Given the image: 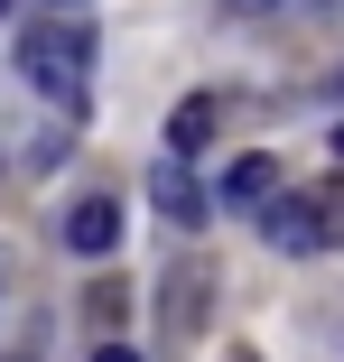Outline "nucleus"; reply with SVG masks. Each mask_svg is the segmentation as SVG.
I'll list each match as a JSON object with an SVG mask.
<instances>
[{
    "instance_id": "nucleus-1",
    "label": "nucleus",
    "mask_w": 344,
    "mask_h": 362,
    "mask_svg": "<svg viewBox=\"0 0 344 362\" xmlns=\"http://www.w3.org/2000/svg\"><path fill=\"white\" fill-rule=\"evenodd\" d=\"M19 75H28L56 112H84V84H93V28H84V19H28V28H19Z\"/></svg>"
},
{
    "instance_id": "nucleus-7",
    "label": "nucleus",
    "mask_w": 344,
    "mask_h": 362,
    "mask_svg": "<svg viewBox=\"0 0 344 362\" xmlns=\"http://www.w3.org/2000/svg\"><path fill=\"white\" fill-rule=\"evenodd\" d=\"M260 233H270V251H289V260H298V251H326V242H316V204H307V195H280V204L260 214Z\"/></svg>"
},
{
    "instance_id": "nucleus-9",
    "label": "nucleus",
    "mask_w": 344,
    "mask_h": 362,
    "mask_svg": "<svg viewBox=\"0 0 344 362\" xmlns=\"http://www.w3.org/2000/svg\"><path fill=\"white\" fill-rule=\"evenodd\" d=\"M242 19H289V10H307V0H233Z\"/></svg>"
},
{
    "instance_id": "nucleus-10",
    "label": "nucleus",
    "mask_w": 344,
    "mask_h": 362,
    "mask_svg": "<svg viewBox=\"0 0 344 362\" xmlns=\"http://www.w3.org/2000/svg\"><path fill=\"white\" fill-rule=\"evenodd\" d=\"M93 362H140V353H130V344H103V353H93Z\"/></svg>"
},
{
    "instance_id": "nucleus-6",
    "label": "nucleus",
    "mask_w": 344,
    "mask_h": 362,
    "mask_svg": "<svg viewBox=\"0 0 344 362\" xmlns=\"http://www.w3.org/2000/svg\"><path fill=\"white\" fill-rule=\"evenodd\" d=\"M224 204H280V158L270 149H242V158H224Z\"/></svg>"
},
{
    "instance_id": "nucleus-3",
    "label": "nucleus",
    "mask_w": 344,
    "mask_h": 362,
    "mask_svg": "<svg viewBox=\"0 0 344 362\" xmlns=\"http://www.w3.org/2000/svg\"><path fill=\"white\" fill-rule=\"evenodd\" d=\"M65 251L75 260H112L121 251V204L112 195H75L65 204Z\"/></svg>"
},
{
    "instance_id": "nucleus-12",
    "label": "nucleus",
    "mask_w": 344,
    "mask_h": 362,
    "mask_svg": "<svg viewBox=\"0 0 344 362\" xmlns=\"http://www.w3.org/2000/svg\"><path fill=\"white\" fill-rule=\"evenodd\" d=\"M335 158H344V121H335Z\"/></svg>"
},
{
    "instance_id": "nucleus-13",
    "label": "nucleus",
    "mask_w": 344,
    "mask_h": 362,
    "mask_svg": "<svg viewBox=\"0 0 344 362\" xmlns=\"http://www.w3.org/2000/svg\"><path fill=\"white\" fill-rule=\"evenodd\" d=\"M0 19H10V0H0Z\"/></svg>"
},
{
    "instance_id": "nucleus-5",
    "label": "nucleus",
    "mask_w": 344,
    "mask_h": 362,
    "mask_svg": "<svg viewBox=\"0 0 344 362\" xmlns=\"http://www.w3.org/2000/svg\"><path fill=\"white\" fill-rule=\"evenodd\" d=\"M214 139H224V93H186V103L168 112V149H177V158L214 149Z\"/></svg>"
},
{
    "instance_id": "nucleus-11",
    "label": "nucleus",
    "mask_w": 344,
    "mask_h": 362,
    "mask_svg": "<svg viewBox=\"0 0 344 362\" xmlns=\"http://www.w3.org/2000/svg\"><path fill=\"white\" fill-rule=\"evenodd\" d=\"M224 362H260V353H242V344H233V353H224Z\"/></svg>"
},
{
    "instance_id": "nucleus-8",
    "label": "nucleus",
    "mask_w": 344,
    "mask_h": 362,
    "mask_svg": "<svg viewBox=\"0 0 344 362\" xmlns=\"http://www.w3.org/2000/svg\"><path fill=\"white\" fill-rule=\"evenodd\" d=\"M307 204H316V242H326V251H344V168H335V177H316V186H307Z\"/></svg>"
},
{
    "instance_id": "nucleus-4",
    "label": "nucleus",
    "mask_w": 344,
    "mask_h": 362,
    "mask_svg": "<svg viewBox=\"0 0 344 362\" xmlns=\"http://www.w3.org/2000/svg\"><path fill=\"white\" fill-rule=\"evenodd\" d=\"M149 204L168 214L177 233H205V214H214V204H205V186H195L177 158H159V168H149Z\"/></svg>"
},
{
    "instance_id": "nucleus-2",
    "label": "nucleus",
    "mask_w": 344,
    "mask_h": 362,
    "mask_svg": "<svg viewBox=\"0 0 344 362\" xmlns=\"http://www.w3.org/2000/svg\"><path fill=\"white\" fill-rule=\"evenodd\" d=\"M159 316H168L177 334H205V316H214V260H205V251H186V260L159 279Z\"/></svg>"
}]
</instances>
